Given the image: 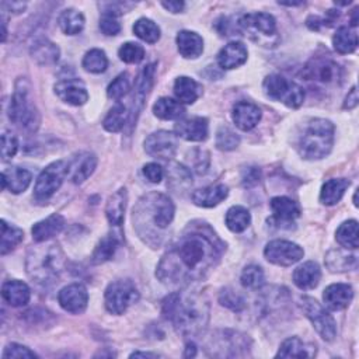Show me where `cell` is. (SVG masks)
I'll list each match as a JSON object with an SVG mask.
<instances>
[{
    "label": "cell",
    "instance_id": "1",
    "mask_svg": "<svg viewBox=\"0 0 359 359\" xmlns=\"http://www.w3.org/2000/svg\"><path fill=\"white\" fill-rule=\"evenodd\" d=\"M226 245L206 223H192L168 247L156 271L158 280L171 287L202 280L217 265Z\"/></svg>",
    "mask_w": 359,
    "mask_h": 359
},
{
    "label": "cell",
    "instance_id": "2",
    "mask_svg": "<svg viewBox=\"0 0 359 359\" xmlns=\"http://www.w3.org/2000/svg\"><path fill=\"white\" fill-rule=\"evenodd\" d=\"M175 208L172 201L161 192L143 195L133 208V227L137 236L156 248L164 241L165 230L172 223Z\"/></svg>",
    "mask_w": 359,
    "mask_h": 359
},
{
    "label": "cell",
    "instance_id": "3",
    "mask_svg": "<svg viewBox=\"0 0 359 359\" xmlns=\"http://www.w3.org/2000/svg\"><path fill=\"white\" fill-rule=\"evenodd\" d=\"M163 316L184 337L198 335L209 321L208 300L191 292H175L163 300Z\"/></svg>",
    "mask_w": 359,
    "mask_h": 359
},
{
    "label": "cell",
    "instance_id": "4",
    "mask_svg": "<svg viewBox=\"0 0 359 359\" xmlns=\"http://www.w3.org/2000/svg\"><path fill=\"white\" fill-rule=\"evenodd\" d=\"M65 262V254L57 243L42 241L29 248L25 269L32 282L48 287L59 280Z\"/></svg>",
    "mask_w": 359,
    "mask_h": 359
},
{
    "label": "cell",
    "instance_id": "5",
    "mask_svg": "<svg viewBox=\"0 0 359 359\" xmlns=\"http://www.w3.org/2000/svg\"><path fill=\"white\" fill-rule=\"evenodd\" d=\"M334 143V125L328 119H311L300 135L297 150L306 160H318L325 157Z\"/></svg>",
    "mask_w": 359,
    "mask_h": 359
},
{
    "label": "cell",
    "instance_id": "6",
    "mask_svg": "<svg viewBox=\"0 0 359 359\" xmlns=\"http://www.w3.org/2000/svg\"><path fill=\"white\" fill-rule=\"evenodd\" d=\"M29 90V83L25 79L20 77L15 81L14 93L8 107V116L10 121H13V123L20 126L21 129L34 132L38 129L41 118L31 98Z\"/></svg>",
    "mask_w": 359,
    "mask_h": 359
},
{
    "label": "cell",
    "instance_id": "7",
    "mask_svg": "<svg viewBox=\"0 0 359 359\" xmlns=\"http://www.w3.org/2000/svg\"><path fill=\"white\" fill-rule=\"evenodd\" d=\"M241 29L257 43L273 46L278 42V29L275 18L268 13H248L238 21Z\"/></svg>",
    "mask_w": 359,
    "mask_h": 359
},
{
    "label": "cell",
    "instance_id": "8",
    "mask_svg": "<svg viewBox=\"0 0 359 359\" xmlns=\"http://www.w3.org/2000/svg\"><path fill=\"white\" fill-rule=\"evenodd\" d=\"M262 87L269 98L280 101L289 108H299L304 101L303 87L280 74L266 76Z\"/></svg>",
    "mask_w": 359,
    "mask_h": 359
},
{
    "label": "cell",
    "instance_id": "9",
    "mask_svg": "<svg viewBox=\"0 0 359 359\" xmlns=\"http://www.w3.org/2000/svg\"><path fill=\"white\" fill-rule=\"evenodd\" d=\"M139 292L135 283L129 279H118L111 282L104 294L105 307L111 314H123L129 306L136 303Z\"/></svg>",
    "mask_w": 359,
    "mask_h": 359
},
{
    "label": "cell",
    "instance_id": "10",
    "mask_svg": "<svg viewBox=\"0 0 359 359\" xmlns=\"http://www.w3.org/2000/svg\"><path fill=\"white\" fill-rule=\"evenodd\" d=\"M67 177V164L62 160L53 161L46 165L36 178L34 194L38 201L49 199L62 185L63 180Z\"/></svg>",
    "mask_w": 359,
    "mask_h": 359
},
{
    "label": "cell",
    "instance_id": "11",
    "mask_svg": "<svg viewBox=\"0 0 359 359\" xmlns=\"http://www.w3.org/2000/svg\"><path fill=\"white\" fill-rule=\"evenodd\" d=\"M302 309L306 317L324 341H332L337 335V324L332 316L313 297H302Z\"/></svg>",
    "mask_w": 359,
    "mask_h": 359
},
{
    "label": "cell",
    "instance_id": "12",
    "mask_svg": "<svg viewBox=\"0 0 359 359\" xmlns=\"http://www.w3.org/2000/svg\"><path fill=\"white\" fill-rule=\"evenodd\" d=\"M264 255L271 264L289 266L299 262L303 258L304 251L296 243L287 240H272L265 245Z\"/></svg>",
    "mask_w": 359,
    "mask_h": 359
},
{
    "label": "cell",
    "instance_id": "13",
    "mask_svg": "<svg viewBox=\"0 0 359 359\" xmlns=\"http://www.w3.org/2000/svg\"><path fill=\"white\" fill-rule=\"evenodd\" d=\"M177 135L168 130H157L144 140V150L149 156L160 160H171L177 151Z\"/></svg>",
    "mask_w": 359,
    "mask_h": 359
},
{
    "label": "cell",
    "instance_id": "14",
    "mask_svg": "<svg viewBox=\"0 0 359 359\" xmlns=\"http://www.w3.org/2000/svg\"><path fill=\"white\" fill-rule=\"evenodd\" d=\"M213 356H241L247 349V338L234 331H219L210 341Z\"/></svg>",
    "mask_w": 359,
    "mask_h": 359
},
{
    "label": "cell",
    "instance_id": "15",
    "mask_svg": "<svg viewBox=\"0 0 359 359\" xmlns=\"http://www.w3.org/2000/svg\"><path fill=\"white\" fill-rule=\"evenodd\" d=\"M154 72H156V65L149 63L140 70V73L136 79L135 95H133V109H132V116H130V123L132 125H135L139 114L143 109L146 97L150 93V88H151L153 81H154Z\"/></svg>",
    "mask_w": 359,
    "mask_h": 359
},
{
    "label": "cell",
    "instance_id": "16",
    "mask_svg": "<svg viewBox=\"0 0 359 359\" xmlns=\"http://www.w3.org/2000/svg\"><path fill=\"white\" fill-rule=\"evenodd\" d=\"M57 300L63 310H66L72 314H80L87 307L88 293H87V289L84 287V285L70 283L59 292Z\"/></svg>",
    "mask_w": 359,
    "mask_h": 359
},
{
    "label": "cell",
    "instance_id": "17",
    "mask_svg": "<svg viewBox=\"0 0 359 359\" xmlns=\"http://www.w3.org/2000/svg\"><path fill=\"white\" fill-rule=\"evenodd\" d=\"M55 94L70 105H83L88 101V93L86 86L79 79H63L55 84Z\"/></svg>",
    "mask_w": 359,
    "mask_h": 359
},
{
    "label": "cell",
    "instance_id": "18",
    "mask_svg": "<svg viewBox=\"0 0 359 359\" xmlns=\"http://www.w3.org/2000/svg\"><path fill=\"white\" fill-rule=\"evenodd\" d=\"M97 157L90 151H80L67 163V177L73 184L84 182L95 170Z\"/></svg>",
    "mask_w": 359,
    "mask_h": 359
},
{
    "label": "cell",
    "instance_id": "19",
    "mask_svg": "<svg viewBox=\"0 0 359 359\" xmlns=\"http://www.w3.org/2000/svg\"><path fill=\"white\" fill-rule=\"evenodd\" d=\"M339 69L337 63L330 59H314L304 67L306 80L321 84H331L338 80Z\"/></svg>",
    "mask_w": 359,
    "mask_h": 359
},
{
    "label": "cell",
    "instance_id": "20",
    "mask_svg": "<svg viewBox=\"0 0 359 359\" xmlns=\"http://www.w3.org/2000/svg\"><path fill=\"white\" fill-rule=\"evenodd\" d=\"M175 133L177 136L189 142L206 140L209 133L208 119L202 116H191L181 119L175 123Z\"/></svg>",
    "mask_w": 359,
    "mask_h": 359
},
{
    "label": "cell",
    "instance_id": "21",
    "mask_svg": "<svg viewBox=\"0 0 359 359\" xmlns=\"http://www.w3.org/2000/svg\"><path fill=\"white\" fill-rule=\"evenodd\" d=\"M236 126L244 132L254 129L261 119V109L258 105L250 101H238L233 107L231 112Z\"/></svg>",
    "mask_w": 359,
    "mask_h": 359
},
{
    "label": "cell",
    "instance_id": "22",
    "mask_svg": "<svg viewBox=\"0 0 359 359\" xmlns=\"http://www.w3.org/2000/svg\"><path fill=\"white\" fill-rule=\"evenodd\" d=\"M353 299V289L348 283H332L325 287L323 300L330 310H344Z\"/></svg>",
    "mask_w": 359,
    "mask_h": 359
},
{
    "label": "cell",
    "instance_id": "23",
    "mask_svg": "<svg viewBox=\"0 0 359 359\" xmlns=\"http://www.w3.org/2000/svg\"><path fill=\"white\" fill-rule=\"evenodd\" d=\"M269 205L273 220H276L279 224H290L300 216L299 205L287 196H275L271 199Z\"/></svg>",
    "mask_w": 359,
    "mask_h": 359
},
{
    "label": "cell",
    "instance_id": "24",
    "mask_svg": "<svg viewBox=\"0 0 359 359\" xmlns=\"http://www.w3.org/2000/svg\"><path fill=\"white\" fill-rule=\"evenodd\" d=\"M248 52L243 42H229L224 48L220 49L217 55V63L222 69H236L247 60Z\"/></svg>",
    "mask_w": 359,
    "mask_h": 359
},
{
    "label": "cell",
    "instance_id": "25",
    "mask_svg": "<svg viewBox=\"0 0 359 359\" xmlns=\"http://www.w3.org/2000/svg\"><path fill=\"white\" fill-rule=\"evenodd\" d=\"M65 227V219L62 215L59 213H53L50 216H48L46 219L35 223L31 229L32 233V238L36 243H42V241H49L50 238H53L56 234H59Z\"/></svg>",
    "mask_w": 359,
    "mask_h": 359
},
{
    "label": "cell",
    "instance_id": "26",
    "mask_svg": "<svg viewBox=\"0 0 359 359\" xmlns=\"http://www.w3.org/2000/svg\"><path fill=\"white\" fill-rule=\"evenodd\" d=\"M31 180L32 175L28 170L21 167H10L1 172V188H8L13 194H20L28 188Z\"/></svg>",
    "mask_w": 359,
    "mask_h": 359
},
{
    "label": "cell",
    "instance_id": "27",
    "mask_svg": "<svg viewBox=\"0 0 359 359\" xmlns=\"http://www.w3.org/2000/svg\"><path fill=\"white\" fill-rule=\"evenodd\" d=\"M1 296L10 306L21 307L29 302L31 290L27 283L17 280V279H11V280H6L3 283Z\"/></svg>",
    "mask_w": 359,
    "mask_h": 359
},
{
    "label": "cell",
    "instance_id": "28",
    "mask_svg": "<svg viewBox=\"0 0 359 359\" xmlns=\"http://www.w3.org/2000/svg\"><path fill=\"white\" fill-rule=\"evenodd\" d=\"M227 194H229V189L223 184L209 185V187L196 189L192 194V202L202 208H213L219 205L222 201H224L227 198Z\"/></svg>",
    "mask_w": 359,
    "mask_h": 359
},
{
    "label": "cell",
    "instance_id": "29",
    "mask_svg": "<svg viewBox=\"0 0 359 359\" xmlns=\"http://www.w3.org/2000/svg\"><path fill=\"white\" fill-rule=\"evenodd\" d=\"M60 50L56 43L46 38H38L31 46L32 59L42 66L55 65L59 60Z\"/></svg>",
    "mask_w": 359,
    "mask_h": 359
},
{
    "label": "cell",
    "instance_id": "30",
    "mask_svg": "<svg viewBox=\"0 0 359 359\" xmlns=\"http://www.w3.org/2000/svg\"><path fill=\"white\" fill-rule=\"evenodd\" d=\"M177 48L181 56L187 59H195L203 52V39L201 35L192 31H180L177 38Z\"/></svg>",
    "mask_w": 359,
    "mask_h": 359
},
{
    "label": "cell",
    "instance_id": "31",
    "mask_svg": "<svg viewBox=\"0 0 359 359\" xmlns=\"http://www.w3.org/2000/svg\"><path fill=\"white\" fill-rule=\"evenodd\" d=\"M321 278L320 266L314 261H307L297 266L293 272V282L299 289L309 290L318 285Z\"/></svg>",
    "mask_w": 359,
    "mask_h": 359
},
{
    "label": "cell",
    "instance_id": "32",
    "mask_svg": "<svg viewBox=\"0 0 359 359\" xmlns=\"http://www.w3.org/2000/svg\"><path fill=\"white\" fill-rule=\"evenodd\" d=\"M316 346L302 341L299 337H290L280 344L276 358H313Z\"/></svg>",
    "mask_w": 359,
    "mask_h": 359
},
{
    "label": "cell",
    "instance_id": "33",
    "mask_svg": "<svg viewBox=\"0 0 359 359\" xmlns=\"http://www.w3.org/2000/svg\"><path fill=\"white\" fill-rule=\"evenodd\" d=\"M126 201H128V192L125 188H119L116 192H114L105 206V215L108 222L112 226H121L125 217V209H126Z\"/></svg>",
    "mask_w": 359,
    "mask_h": 359
},
{
    "label": "cell",
    "instance_id": "34",
    "mask_svg": "<svg viewBox=\"0 0 359 359\" xmlns=\"http://www.w3.org/2000/svg\"><path fill=\"white\" fill-rule=\"evenodd\" d=\"M174 94L181 104H194L202 95V86L191 77L181 76L174 81Z\"/></svg>",
    "mask_w": 359,
    "mask_h": 359
},
{
    "label": "cell",
    "instance_id": "35",
    "mask_svg": "<svg viewBox=\"0 0 359 359\" xmlns=\"http://www.w3.org/2000/svg\"><path fill=\"white\" fill-rule=\"evenodd\" d=\"M325 265L331 272L352 271L358 266V258L345 250H331L325 255Z\"/></svg>",
    "mask_w": 359,
    "mask_h": 359
},
{
    "label": "cell",
    "instance_id": "36",
    "mask_svg": "<svg viewBox=\"0 0 359 359\" xmlns=\"http://www.w3.org/2000/svg\"><path fill=\"white\" fill-rule=\"evenodd\" d=\"M349 187V181L345 178H332L328 180L320 191V201L323 205L332 206L341 201L346 188Z\"/></svg>",
    "mask_w": 359,
    "mask_h": 359
},
{
    "label": "cell",
    "instance_id": "37",
    "mask_svg": "<svg viewBox=\"0 0 359 359\" xmlns=\"http://www.w3.org/2000/svg\"><path fill=\"white\" fill-rule=\"evenodd\" d=\"M153 112L160 119L171 121V119L181 118L184 115V112H185V108L177 100H172L170 97H161V98H158L154 102Z\"/></svg>",
    "mask_w": 359,
    "mask_h": 359
},
{
    "label": "cell",
    "instance_id": "38",
    "mask_svg": "<svg viewBox=\"0 0 359 359\" xmlns=\"http://www.w3.org/2000/svg\"><path fill=\"white\" fill-rule=\"evenodd\" d=\"M332 45L341 55L352 53L358 46V35L348 27H339L332 36Z\"/></svg>",
    "mask_w": 359,
    "mask_h": 359
},
{
    "label": "cell",
    "instance_id": "39",
    "mask_svg": "<svg viewBox=\"0 0 359 359\" xmlns=\"http://www.w3.org/2000/svg\"><path fill=\"white\" fill-rule=\"evenodd\" d=\"M0 227H1V243H0V254L6 255L7 252H10L11 250H14L24 238V231L14 226V224H8L6 220L0 222Z\"/></svg>",
    "mask_w": 359,
    "mask_h": 359
},
{
    "label": "cell",
    "instance_id": "40",
    "mask_svg": "<svg viewBox=\"0 0 359 359\" xmlns=\"http://www.w3.org/2000/svg\"><path fill=\"white\" fill-rule=\"evenodd\" d=\"M57 22H59L60 29L66 35H76L84 27V15L74 8H67L60 13Z\"/></svg>",
    "mask_w": 359,
    "mask_h": 359
},
{
    "label": "cell",
    "instance_id": "41",
    "mask_svg": "<svg viewBox=\"0 0 359 359\" xmlns=\"http://www.w3.org/2000/svg\"><path fill=\"white\" fill-rule=\"evenodd\" d=\"M337 241L346 250H356L359 245V233H358V222L348 220L344 222L335 233Z\"/></svg>",
    "mask_w": 359,
    "mask_h": 359
},
{
    "label": "cell",
    "instance_id": "42",
    "mask_svg": "<svg viewBox=\"0 0 359 359\" xmlns=\"http://www.w3.org/2000/svg\"><path fill=\"white\" fill-rule=\"evenodd\" d=\"M250 222H251V215L244 206H240V205L231 206L226 213V226L233 233L244 231L250 226Z\"/></svg>",
    "mask_w": 359,
    "mask_h": 359
},
{
    "label": "cell",
    "instance_id": "43",
    "mask_svg": "<svg viewBox=\"0 0 359 359\" xmlns=\"http://www.w3.org/2000/svg\"><path fill=\"white\" fill-rule=\"evenodd\" d=\"M128 116H129V114H128L126 107L118 102L116 105H114V107L108 111L107 116H105L104 121H102V126H104V129L108 130V132H112V133H114V132H119V130L123 129V126L126 125Z\"/></svg>",
    "mask_w": 359,
    "mask_h": 359
},
{
    "label": "cell",
    "instance_id": "44",
    "mask_svg": "<svg viewBox=\"0 0 359 359\" xmlns=\"http://www.w3.org/2000/svg\"><path fill=\"white\" fill-rule=\"evenodd\" d=\"M133 32L137 38L147 43H156L160 39L158 25L149 18H139L133 24Z\"/></svg>",
    "mask_w": 359,
    "mask_h": 359
},
{
    "label": "cell",
    "instance_id": "45",
    "mask_svg": "<svg viewBox=\"0 0 359 359\" xmlns=\"http://www.w3.org/2000/svg\"><path fill=\"white\" fill-rule=\"evenodd\" d=\"M81 65H83L84 70L97 74V73H102L107 70L108 59H107V55L104 50L94 48V49H90L84 55Z\"/></svg>",
    "mask_w": 359,
    "mask_h": 359
},
{
    "label": "cell",
    "instance_id": "46",
    "mask_svg": "<svg viewBox=\"0 0 359 359\" xmlns=\"http://www.w3.org/2000/svg\"><path fill=\"white\" fill-rule=\"evenodd\" d=\"M116 247H118V240L115 238V236H105L97 244V247L91 255V262L102 264V262L111 259L116 251Z\"/></svg>",
    "mask_w": 359,
    "mask_h": 359
},
{
    "label": "cell",
    "instance_id": "47",
    "mask_svg": "<svg viewBox=\"0 0 359 359\" xmlns=\"http://www.w3.org/2000/svg\"><path fill=\"white\" fill-rule=\"evenodd\" d=\"M241 285L247 289H259L264 285V271L258 265H247L241 272Z\"/></svg>",
    "mask_w": 359,
    "mask_h": 359
},
{
    "label": "cell",
    "instance_id": "48",
    "mask_svg": "<svg viewBox=\"0 0 359 359\" xmlns=\"http://www.w3.org/2000/svg\"><path fill=\"white\" fill-rule=\"evenodd\" d=\"M168 181H170V185L178 191V182H180V189H184L187 188L188 185L192 184V180H191V172L181 164L175 163L170 167L168 170Z\"/></svg>",
    "mask_w": 359,
    "mask_h": 359
},
{
    "label": "cell",
    "instance_id": "49",
    "mask_svg": "<svg viewBox=\"0 0 359 359\" xmlns=\"http://www.w3.org/2000/svg\"><path fill=\"white\" fill-rule=\"evenodd\" d=\"M130 90V79L128 73H121L116 76L107 88V95L115 101L121 100Z\"/></svg>",
    "mask_w": 359,
    "mask_h": 359
},
{
    "label": "cell",
    "instance_id": "50",
    "mask_svg": "<svg viewBox=\"0 0 359 359\" xmlns=\"http://www.w3.org/2000/svg\"><path fill=\"white\" fill-rule=\"evenodd\" d=\"M219 303L233 311H241L245 307L244 297L230 287L222 289V292L219 293Z\"/></svg>",
    "mask_w": 359,
    "mask_h": 359
},
{
    "label": "cell",
    "instance_id": "51",
    "mask_svg": "<svg viewBox=\"0 0 359 359\" xmlns=\"http://www.w3.org/2000/svg\"><path fill=\"white\" fill-rule=\"evenodd\" d=\"M118 55L125 63H139L144 57V49L136 42H126L119 48Z\"/></svg>",
    "mask_w": 359,
    "mask_h": 359
},
{
    "label": "cell",
    "instance_id": "52",
    "mask_svg": "<svg viewBox=\"0 0 359 359\" xmlns=\"http://www.w3.org/2000/svg\"><path fill=\"white\" fill-rule=\"evenodd\" d=\"M238 143H240V137L234 130H231L227 126L219 128V130L216 133V146H217V149L229 151V150L236 149L238 146Z\"/></svg>",
    "mask_w": 359,
    "mask_h": 359
},
{
    "label": "cell",
    "instance_id": "53",
    "mask_svg": "<svg viewBox=\"0 0 359 359\" xmlns=\"http://www.w3.org/2000/svg\"><path fill=\"white\" fill-rule=\"evenodd\" d=\"M17 149H18L17 137L11 132L4 130L1 133V158L4 161L13 158L14 154L17 153Z\"/></svg>",
    "mask_w": 359,
    "mask_h": 359
},
{
    "label": "cell",
    "instance_id": "54",
    "mask_svg": "<svg viewBox=\"0 0 359 359\" xmlns=\"http://www.w3.org/2000/svg\"><path fill=\"white\" fill-rule=\"evenodd\" d=\"M3 358L6 359V358H38V356L34 351L28 349L27 346L13 342L6 346L3 352Z\"/></svg>",
    "mask_w": 359,
    "mask_h": 359
},
{
    "label": "cell",
    "instance_id": "55",
    "mask_svg": "<svg viewBox=\"0 0 359 359\" xmlns=\"http://www.w3.org/2000/svg\"><path fill=\"white\" fill-rule=\"evenodd\" d=\"M143 174L144 177L153 182V184H158L163 177H164V170L160 164L157 163H147L144 167H143Z\"/></svg>",
    "mask_w": 359,
    "mask_h": 359
},
{
    "label": "cell",
    "instance_id": "56",
    "mask_svg": "<svg viewBox=\"0 0 359 359\" xmlns=\"http://www.w3.org/2000/svg\"><path fill=\"white\" fill-rule=\"evenodd\" d=\"M100 29L102 31V34L105 35H116L121 31V25L119 22L115 20V17L112 15H104L100 20Z\"/></svg>",
    "mask_w": 359,
    "mask_h": 359
},
{
    "label": "cell",
    "instance_id": "57",
    "mask_svg": "<svg viewBox=\"0 0 359 359\" xmlns=\"http://www.w3.org/2000/svg\"><path fill=\"white\" fill-rule=\"evenodd\" d=\"M125 6L129 7V6H133V3H125V1L123 3L122 1H112L111 3L109 1V3H102L101 4V7L104 8V15H112V17L125 13L126 11Z\"/></svg>",
    "mask_w": 359,
    "mask_h": 359
},
{
    "label": "cell",
    "instance_id": "58",
    "mask_svg": "<svg viewBox=\"0 0 359 359\" xmlns=\"http://www.w3.org/2000/svg\"><path fill=\"white\" fill-rule=\"evenodd\" d=\"M259 181V170L255 167L247 168V171L243 175V182L245 187H251L255 185Z\"/></svg>",
    "mask_w": 359,
    "mask_h": 359
},
{
    "label": "cell",
    "instance_id": "59",
    "mask_svg": "<svg viewBox=\"0 0 359 359\" xmlns=\"http://www.w3.org/2000/svg\"><path fill=\"white\" fill-rule=\"evenodd\" d=\"M358 101H359V98H358V90H356V87L353 86V87L349 90V93H348V95H346V98H345L344 108H345V109H352V108H355V107L358 105Z\"/></svg>",
    "mask_w": 359,
    "mask_h": 359
},
{
    "label": "cell",
    "instance_id": "60",
    "mask_svg": "<svg viewBox=\"0 0 359 359\" xmlns=\"http://www.w3.org/2000/svg\"><path fill=\"white\" fill-rule=\"evenodd\" d=\"M1 7H3V10L7 8L13 14H20L25 8V3H21V1H11V3L10 1H3Z\"/></svg>",
    "mask_w": 359,
    "mask_h": 359
},
{
    "label": "cell",
    "instance_id": "61",
    "mask_svg": "<svg viewBox=\"0 0 359 359\" xmlns=\"http://www.w3.org/2000/svg\"><path fill=\"white\" fill-rule=\"evenodd\" d=\"M161 6L165 8V10H168L170 13H180V11H182V8H184V1H178V0H171V1H161Z\"/></svg>",
    "mask_w": 359,
    "mask_h": 359
},
{
    "label": "cell",
    "instance_id": "62",
    "mask_svg": "<svg viewBox=\"0 0 359 359\" xmlns=\"http://www.w3.org/2000/svg\"><path fill=\"white\" fill-rule=\"evenodd\" d=\"M196 355V346L194 342H188L187 344V348H185V352H184V356L185 358H192Z\"/></svg>",
    "mask_w": 359,
    "mask_h": 359
},
{
    "label": "cell",
    "instance_id": "63",
    "mask_svg": "<svg viewBox=\"0 0 359 359\" xmlns=\"http://www.w3.org/2000/svg\"><path fill=\"white\" fill-rule=\"evenodd\" d=\"M137 356H142V358H157L158 355L157 353H151V352H133V353H130V358H137Z\"/></svg>",
    "mask_w": 359,
    "mask_h": 359
}]
</instances>
